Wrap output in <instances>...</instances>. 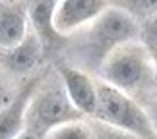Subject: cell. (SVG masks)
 Returning a JSON list of instances; mask_svg holds the SVG:
<instances>
[{"label": "cell", "instance_id": "12", "mask_svg": "<svg viewBox=\"0 0 157 139\" xmlns=\"http://www.w3.org/2000/svg\"><path fill=\"white\" fill-rule=\"evenodd\" d=\"M45 139H93V130L82 120H76L54 128Z\"/></svg>", "mask_w": 157, "mask_h": 139}, {"label": "cell", "instance_id": "15", "mask_svg": "<svg viewBox=\"0 0 157 139\" xmlns=\"http://www.w3.org/2000/svg\"><path fill=\"white\" fill-rule=\"evenodd\" d=\"M144 108H146L147 116H149V120H151V124H153V130H155V134H157V101L149 102V104L144 106Z\"/></svg>", "mask_w": 157, "mask_h": 139}, {"label": "cell", "instance_id": "5", "mask_svg": "<svg viewBox=\"0 0 157 139\" xmlns=\"http://www.w3.org/2000/svg\"><path fill=\"white\" fill-rule=\"evenodd\" d=\"M58 77L60 85L66 91L68 99L72 101L83 116H95L97 110V81L87 71L78 70L70 64H58Z\"/></svg>", "mask_w": 157, "mask_h": 139}, {"label": "cell", "instance_id": "7", "mask_svg": "<svg viewBox=\"0 0 157 139\" xmlns=\"http://www.w3.org/2000/svg\"><path fill=\"white\" fill-rule=\"evenodd\" d=\"M41 77H33L0 108V139H16L25 130V112L29 101L39 89Z\"/></svg>", "mask_w": 157, "mask_h": 139}, {"label": "cell", "instance_id": "19", "mask_svg": "<svg viewBox=\"0 0 157 139\" xmlns=\"http://www.w3.org/2000/svg\"><path fill=\"white\" fill-rule=\"evenodd\" d=\"M109 2H111V0H109ZM113 2H114V0H113Z\"/></svg>", "mask_w": 157, "mask_h": 139}, {"label": "cell", "instance_id": "10", "mask_svg": "<svg viewBox=\"0 0 157 139\" xmlns=\"http://www.w3.org/2000/svg\"><path fill=\"white\" fill-rule=\"evenodd\" d=\"M29 33L27 10L17 6H2L0 8V48L8 50L25 39Z\"/></svg>", "mask_w": 157, "mask_h": 139}, {"label": "cell", "instance_id": "16", "mask_svg": "<svg viewBox=\"0 0 157 139\" xmlns=\"http://www.w3.org/2000/svg\"><path fill=\"white\" fill-rule=\"evenodd\" d=\"M10 99H12V97L8 95V87H6V81H4V77L0 75V108H2Z\"/></svg>", "mask_w": 157, "mask_h": 139}, {"label": "cell", "instance_id": "13", "mask_svg": "<svg viewBox=\"0 0 157 139\" xmlns=\"http://www.w3.org/2000/svg\"><path fill=\"white\" fill-rule=\"evenodd\" d=\"M93 130V139H144L140 135H134L130 131H122V130H117V128H111V126H105V124H97Z\"/></svg>", "mask_w": 157, "mask_h": 139}, {"label": "cell", "instance_id": "8", "mask_svg": "<svg viewBox=\"0 0 157 139\" xmlns=\"http://www.w3.org/2000/svg\"><path fill=\"white\" fill-rule=\"evenodd\" d=\"M58 0H31L27 4V17L31 31L37 35L43 43L45 50L54 48L62 43V35L54 29V12H56Z\"/></svg>", "mask_w": 157, "mask_h": 139}, {"label": "cell", "instance_id": "17", "mask_svg": "<svg viewBox=\"0 0 157 139\" xmlns=\"http://www.w3.org/2000/svg\"><path fill=\"white\" fill-rule=\"evenodd\" d=\"M16 139H43V137H39L37 134H33V131H29V130H23Z\"/></svg>", "mask_w": 157, "mask_h": 139}, {"label": "cell", "instance_id": "18", "mask_svg": "<svg viewBox=\"0 0 157 139\" xmlns=\"http://www.w3.org/2000/svg\"><path fill=\"white\" fill-rule=\"evenodd\" d=\"M149 54H151V62H153V71H155V79H157V46H147Z\"/></svg>", "mask_w": 157, "mask_h": 139}, {"label": "cell", "instance_id": "6", "mask_svg": "<svg viewBox=\"0 0 157 139\" xmlns=\"http://www.w3.org/2000/svg\"><path fill=\"white\" fill-rule=\"evenodd\" d=\"M109 6V0H58L54 12V29L66 35L89 25Z\"/></svg>", "mask_w": 157, "mask_h": 139}, {"label": "cell", "instance_id": "1", "mask_svg": "<svg viewBox=\"0 0 157 139\" xmlns=\"http://www.w3.org/2000/svg\"><path fill=\"white\" fill-rule=\"evenodd\" d=\"M97 70L101 81L124 93H136L155 79L151 54L142 41H130L114 48Z\"/></svg>", "mask_w": 157, "mask_h": 139}, {"label": "cell", "instance_id": "4", "mask_svg": "<svg viewBox=\"0 0 157 139\" xmlns=\"http://www.w3.org/2000/svg\"><path fill=\"white\" fill-rule=\"evenodd\" d=\"M83 114L72 104L66 91L60 87H45L37 89L29 101L25 112V130L37 134L39 137H47L54 128L68 122L82 120Z\"/></svg>", "mask_w": 157, "mask_h": 139}, {"label": "cell", "instance_id": "3", "mask_svg": "<svg viewBox=\"0 0 157 139\" xmlns=\"http://www.w3.org/2000/svg\"><path fill=\"white\" fill-rule=\"evenodd\" d=\"M140 39V21L117 4H109L87 29V52L95 68L120 45Z\"/></svg>", "mask_w": 157, "mask_h": 139}, {"label": "cell", "instance_id": "14", "mask_svg": "<svg viewBox=\"0 0 157 139\" xmlns=\"http://www.w3.org/2000/svg\"><path fill=\"white\" fill-rule=\"evenodd\" d=\"M140 41L146 46H157V16L140 23Z\"/></svg>", "mask_w": 157, "mask_h": 139}, {"label": "cell", "instance_id": "2", "mask_svg": "<svg viewBox=\"0 0 157 139\" xmlns=\"http://www.w3.org/2000/svg\"><path fill=\"white\" fill-rule=\"evenodd\" d=\"M93 118L105 126L130 131L144 139L157 137L146 108L138 104L130 93L120 91L101 79L97 81V110Z\"/></svg>", "mask_w": 157, "mask_h": 139}, {"label": "cell", "instance_id": "11", "mask_svg": "<svg viewBox=\"0 0 157 139\" xmlns=\"http://www.w3.org/2000/svg\"><path fill=\"white\" fill-rule=\"evenodd\" d=\"M113 4H117L118 8L126 10L140 23L157 16V0H114Z\"/></svg>", "mask_w": 157, "mask_h": 139}, {"label": "cell", "instance_id": "9", "mask_svg": "<svg viewBox=\"0 0 157 139\" xmlns=\"http://www.w3.org/2000/svg\"><path fill=\"white\" fill-rule=\"evenodd\" d=\"M43 54H45V46L41 43V39L33 31H29L23 41H20L16 46L6 50L4 64L14 74H29L39 66Z\"/></svg>", "mask_w": 157, "mask_h": 139}]
</instances>
